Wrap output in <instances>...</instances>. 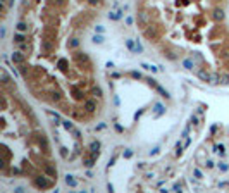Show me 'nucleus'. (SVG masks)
I'll return each mask as SVG.
<instances>
[{"instance_id":"1","label":"nucleus","mask_w":229,"mask_h":193,"mask_svg":"<svg viewBox=\"0 0 229 193\" xmlns=\"http://www.w3.org/2000/svg\"><path fill=\"white\" fill-rule=\"evenodd\" d=\"M35 186H36V188H50V181H48L47 178L40 176V178L35 179Z\"/></svg>"},{"instance_id":"2","label":"nucleus","mask_w":229,"mask_h":193,"mask_svg":"<svg viewBox=\"0 0 229 193\" xmlns=\"http://www.w3.org/2000/svg\"><path fill=\"white\" fill-rule=\"evenodd\" d=\"M12 62H14V64H22V62H24V55H22L21 52H14V54H12Z\"/></svg>"},{"instance_id":"3","label":"nucleus","mask_w":229,"mask_h":193,"mask_svg":"<svg viewBox=\"0 0 229 193\" xmlns=\"http://www.w3.org/2000/svg\"><path fill=\"white\" fill-rule=\"evenodd\" d=\"M85 109L88 110V112H93V110L96 109V103L93 102V100H86V102H85Z\"/></svg>"},{"instance_id":"4","label":"nucleus","mask_w":229,"mask_h":193,"mask_svg":"<svg viewBox=\"0 0 229 193\" xmlns=\"http://www.w3.org/2000/svg\"><path fill=\"white\" fill-rule=\"evenodd\" d=\"M214 19H215V21H222L224 19V12L221 11V9H215V11H214Z\"/></svg>"},{"instance_id":"5","label":"nucleus","mask_w":229,"mask_h":193,"mask_svg":"<svg viewBox=\"0 0 229 193\" xmlns=\"http://www.w3.org/2000/svg\"><path fill=\"white\" fill-rule=\"evenodd\" d=\"M198 78L203 80V81H210L212 80V76L208 74V73H205V71H200V73H198Z\"/></svg>"},{"instance_id":"6","label":"nucleus","mask_w":229,"mask_h":193,"mask_svg":"<svg viewBox=\"0 0 229 193\" xmlns=\"http://www.w3.org/2000/svg\"><path fill=\"white\" fill-rule=\"evenodd\" d=\"M66 183H67V186H71V188H74L76 185H78V181H76L72 176H66Z\"/></svg>"},{"instance_id":"7","label":"nucleus","mask_w":229,"mask_h":193,"mask_svg":"<svg viewBox=\"0 0 229 193\" xmlns=\"http://www.w3.org/2000/svg\"><path fill=\"white\" fill-rule=\"evenodd\" d=\"M95 159H96L95 155L88 157V159H86V161H85V166H86V167H93V166H95Z\"/></svg>"},{"instance_id":"8","label":"nucleus","mask_w":229,"mask_h":193,"mask_svg":"<svg viewBox=\"0 0 229 193\" xmlns=\"http://www.w3.org/2000/svg\"><path fill=\"white\" fill-rule=\"evenodd\" d=\"M45 172H47L48 176H53V178L57 176V171H55L52 166H47V167H45Z\"/></svg>"},{"instance_id":"9","label":"nucleus","mask_w":229,"mask_h":193,"mask_svg":"<svg viewBox=\"0 0 229 193\" xmlns=\"http://www.w3.org/2000/svg\"><path fill=\"white\" fill-rule=\"evenodd\" d=\"M17 31H21V33H24V31H28V24L26 22H17Z\"/></svg>"},{"instance_id":"10","label":"nucleus","mask_w":229,"mask_h":193,"mask_svg":"<svg viewBox=\"0 0 229 193\" xmlns=\"http://www.w3.org/2000/svg\"><path fill=\"white\" fill-rule=\"evenodd\" d=\"M24 35H21V33H17V35H14V42L16 43H24Z\"/></svg>"},{"instance_id":"11","label":"nucleus","mask_w":229,"mask_h":193,"mask_svg":"<svg viewBox=\"0 0 229 193\" xmlns=\"http://www.w3.org/2000/svg\"><path fill=\"white\" fill-rule=\"evenodd\" d=\"M155 88H157V91H159V93H160V95H162V96H165V98H167V96H169V93H167V91H165L164 88H162V86L155 85Z\"/></svg>"},{"instance_id":"12","label":"nucleus","mask_w":229,"mask_h":193,"mask_svg":"<svg viewBox=\"0 0 229 193\" xmlns=\"http://www.w3.org/2000/svg\"><path fill=\"white\" fill-rule=\"evenodd\" d=\"M193 176L197 178V179H202V178H203V174H202V171H200L198 167H195V169H193Z\"/></svg>"},{"instance_id":"13","label":"nucleus","mask_w":229,"mask_h":193,"mask_svg":"<svg viewBox=\"0 0 229 193\" xmlns=\"http://www.w3.org/2000/svg\"><path fill=\"white\" fill-rule=\"evenodd\" d=\"M126 45H128V48H129V50H133V52H136V43H134L133 40H128V42H126Z\"/></svg>"},{"instance_id":"14","label":"nucleus","mask_w":229,"mask_h":193,"mask_svg":"<svg viewBox=\"0 0 229 193\" xmlns=\"http://www.w3.org/2000/svg\"><path fill=\"white\" fill-rule=\"evenodd\" d=\"M103 40H105V38L102 36V35H95V36H93V43H103Z\"/></svg>"},{"instance_id":"15","label":"nucleus","mask_w":229,"mask_h":193,"mask_svg":"<svg viewBox=\"0 0 229 193\" xmlns=\"http://www.w3.org/2000/svg\"><path fill=\"white\" fill-rule=\"evenodd\" d=\"M219 169H221L222 172H226V171H229V166L226 164V162H221V164H219Z\"/></svg>"},{"instance_id":"16","label":"nucleus","mask_w":229,"mask_h":193,"mask_svg":"<svg viewBox=\"0 0 229 193\" xmlns=\"http://www.w3.org/2000/svg\"><path fill=\"white\" fill-rule=\"evenodd\" d=\"M42 48H43V50H45V52H48V50L52 48V45H50V43H48V42H42Z\"/></svg>"},{"instance_id":"17","label":"nucleus","mask_w":229,"mask_h":193,"mask_svg":"<svg viewBox=\"0 0 229 193\" xmlns=\"http://www.w3.org/2000/svg\"><path fill=\"white\" fill-rule=\"evenodd\" d=\"M219 80H221V76H219V74H212V80H210V83H212V85H217Z\"/></svg>"},{"instance_id":"18","label":"nucleus","mask_w":229,"mask_h":193,"mask_svg":"<svg viewBox=\"0 0 229 193\" xmlns=\"http://www.w3.org/2000/svg\"><path fill=\"white\" fill-rule=\"evenodd\" d=\"M93 95H95V96H102V88L95 86V88H93Z\"/></svg>"},{"instance_id":"19","label":"nucleus","mask_w":229,"mask_h":193,"mask_svg":"<svg viewBox=\"0 0 229 193\" xmlns=\"http://www.w3.org/2000/svg\"><path fill=\"white\" fill-rule=\"evenodd\" d=\"M141 52H143V47H141V43L136 40V54H141Z\"/></svg>"},{"instance_id":"20","label":"nucleus","mask_w":229,"mask_h":193,"mask_svg":"<svg viewBox=\"0 0 229 193\" xmlns=\"http://www.w3.org/2000/svg\"><path fill=\"white\" fill-rule=\"evenodd\" d=\"M2 80H4V83H9V76H7L5 71H2Z\"/></svg>"},{"instance_id":"21","label":"nucleus","mask_w":229,"mask_h":193,"mask_svg":"<svg viewBox=\"0 0 229 193\" xmlns=\"http://www.w3.org/2000/svg\"><path fill=\"white\" fill-rule=\"evenodd\" d=\"M109 17H110V19H119V17H121V12H116V14H109Z\"/></svg>"},{"instance_id":"22","label":"nucleus","mask_w":229,"mask_h":193,"mask_svg":"<svg viewBox=\"0 0 229 193\" xmlns=\"http://www.w3.org/2000/svg\"><path fill=\"white\" fill-rule=\"evenodd\" d=\"M176 150H177V155H179V154L183 152V145L179 143V141H177V145H176Z\"/></svg>"},{"instance_id":"23","label":"nucleus","mask_w":229,"mask_h":193,"mask_svg":"<svg viewBox=\"0 0 229 193\" xmlns=\"http://www.w3.org/2000/svg\"><path fill=\"white\" fill-rule=\"evenodd\" d=\"M60 155L66 159V157H67V148H64V147H62V148H60Z\"/></svg>"},{"instance_id":"24","label":"nucleus","mask_w":229,"mask_h":193,"mask_svg":"<svg viewBox=\"0 0 229 193\" xmlns=\"http://www.w3.org/2000/svg\"><path fill=\"white\" fill-rule=\"evenodd\" d=\"M64 128L66 129H72V124H71L69 121H64Z\"/></svg>"},{"instance_id":"25","label":"nucleus","mask_w":229,"mask_h":193,"mask_svg":"<svg viewBox=\"0 0 229 193\" xmlns=\"http://www.w3.org/2000/svg\"><path fill=\"white\" fill-rule=\"evenodd\" d=\"M221 80H222V83H229V76L224 74V76H221Z\"/></svg>"},{"instance_id":"26","label":"nucleus","mask_w":229,"mask_h":193,"mask_svg":"<svg viewBox=\"0 0 229 193\" xmlns=\"http://www.w3.org/2000/svg\"><path fill=\"white\" fill-rule=\"evenodd\" d=\"M205 167H208V169H212V167H214V162H212V161H207V162H205Z\"/></svg>"},{"instance_id":"27","label":"nucleus","mask_w":229,"mask_h":193,"mask_svg":"<svg viewBox=\"0 0 229 193\" xmlns=\"http://www.w3.org/2000/svg\"><path fill=\"white\" fill-rule=\"evenodd\" d=\"M184 66H186V69H191V60H184Z\"/></svg>"},{"instance_id":"28","label":"nucleus","mask_w":229,"mask_h":193,"mask_svg":"<svg viewBox=\"0 0 229 193\" xmlns=\"http://www.w3.org/2000/svg\"><path fill=\"white\" fill-rule=\"evenodd\" d=\"M78 45H79V42H78V40H72V42H71V47H72V48H76Z\"/></svg>"},{"instance_id":"29","label":"nucleus","mask_w":229,"mask_h":193,"mask_svg":"<svg viewBox=\"0 0 229 193\" xmlns=\"http://www.w3.org/2000/svg\"><path fill=\"white\" fill-rule=\"evenodd\" d=\"M131 76H133V78H141V74H140V73H136V71H133V73H131Z\"/></svg>"},{"instance_id":"30","label":"nucleus","mask_w":229,"mask_h":193,"mask_svg":"<svg viewBox=\"0 0 229 193\" xmlns=\"http://www.w3.org/2000/svg\"><path fill=\"white\" fill-rule=\"evenodd\" d=\"M133 155V152L131 150H128V152H124V157H126V159H129V157Z\"/></svg>"},{"instance_id":"31","label":"nucleus","mask_w":229,"mask_h":193,"mask_svg":"<svg viewBox=\"0 0 229 193\" xmlns=\"http://www.w3.org/2000/svg\"><path fill=\"white\" fill-rule=\"evenodd\" d=\"M88 4H91V5H96V4H100V0H88Z\"/></svg>"},{"instance_id":"32","label":"nucleus","mask_w":229,"mask_h":193,"mask_svg":"<svg viewBox=\"0 0 229 193\" xmlns=\"http://www.w3.org/2000/svg\"><path fill=\"white\" fill-rule=\"evenodd\" d=\"M95 31H98V33H103V28H102V26H96V28H95Z\"/></svg>"},{"instance_id":"33","label":"nucleus","mask_w":229,"mask_h":193,"mask_svg":"<svg viewBox=\"0 0 229 193\" xmlns=\"http://www.w3.org/2000/svg\"><path fill=\"white\" fill-rule=\"evenodd\" d=\"M126 22H128L129 26H131V24H133V17H128V19H126Z\"/></svg>"},{"instance_id":"34","label":"nucleus","mask_w":229,"mask_h":193,"mask_svg":"<svg viewBox=\"0 0 229 193\" xmlns=\"http://www.w3.org/2000/svg\"><path fill=\"white\" fill-rule=\"evenodd\" d=\"M0 2H2V4H5V2H7V0H0Z\"/></svg>"}]
</instances>
